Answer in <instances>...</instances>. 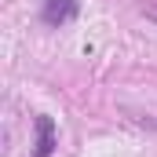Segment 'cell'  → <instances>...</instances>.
Masks as SVG:
<instances>
[{
	"label": "cell",
	"mask_w": 157,
	"mask_h": 157,
	"mask_svg": "<svg viewBox=\"0 0 157 157\" xmlns=\"http://www.w3.org/2000/svg\"><path fill=\"white\" fill-rule=\"evenodd\" d=\"M77 11H80L77 0H44L40 18H44V26H66L77 18Z\"/></svg>",
	"instance_id": "6da1fadb"
},
{
	"label": "cell",
	"mask_w": 157,
	"mask_h": 157,
	"mask_svg": "<svg viewBox=\"0 0 157 157\" xmlns=\"http://www.w3.org/2000/svg\"><path fill=\"white\" fill-rule=\"evenodd\" d=\"M51 154H55V121L40 113L37 117V150H33V157H51Z\"/></svg>",
	"instance_id": "7a4b0ae2"
}]
</instances>
